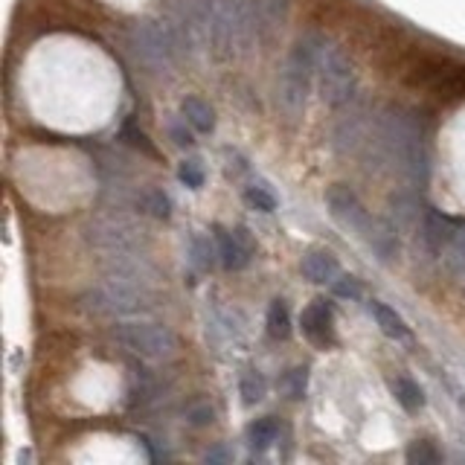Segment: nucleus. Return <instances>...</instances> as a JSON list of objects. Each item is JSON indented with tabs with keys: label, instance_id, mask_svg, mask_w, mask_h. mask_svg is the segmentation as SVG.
Segmentation results:
<instances>
[{
	"label": "nucleus",
	"instance_id": "1",
	"mask_svg": "<svg viewBox=\"0 0 465 465\" xmlns=\"http://www.w3.org/2000/svg\"><path fill=\"white\" fill-rule=\"evenodd\" d=\"M195 50V41L180 27L178 18L137 21L128 30V53L149 73H166Z\"/></svg>",
	"mask_w": 465,
	"mask_h": 465
},
{
	"label": "nucleus",
	"instance_id": "2",
	"mask_svg": "<svg viewBox=\"0 0 465 465\" xmlns=\"http://www.w3.org/2000/svg\"><path fill=\"white\" fill-rule=\"evenodd\" d=\"M323 50H326V39L320 32H305L297 39V44L291 47V53L276 79V102L288 119L303 117L305 102H309L311 82L317 76V67H320Z\"/></svg>",
	"mask_w": 465,
	"mask_h": 465
},
{
	"label": "nucleus",
	"instance_id": "3",
	"mask_svg": "<svg viewBox=\"0 0 465 465\" xmlns=\"http://www.w3.org/2000/svg\"><path fill=\"white\" fill-rule=\"evenodd\" d=\"M88 241L105 256H122L145 250L149 236H145V227L137 218H131L122 206H108L105 213L93 215V222L88 224Z\"/></svg>",
	"mask_w": 465,
	"mask_h": 465
},
{
	"label": "nucleus",
	"instance_id": "4",
	"mask_svg": "<svg viewBox=\"0 0 465 465\" xmlns=\"http://www.w3.org/2000/svg\"><path fill=\"white\" fill-rule=\"evenodd\" d=\"M91 309L102 317H140L154 309V294L149 285L105 276V283L91 291Z\"/></svg>",
	"mask_w": 465,
	"mask_h": 465
},
{
	"label": "nucleus",
	"instance_id": "5",
	"mask_svg": "<svg viewBox=\"0 0 465 465\" xmlns=\"http://www.w3.org/2000/svg\"><path fill=\"white\" fill-rule=\"evenodd\" d=\"M117 344L143 361H169L178 352V335L163 323L128 320L114 329Z\"/></svg>",
	"mask_w": 465,
	"mask_h": 465
},
{
	"label": "nucleus",
	"instance_id": "6",
	"mask_svg": "<svg viewBox=\"0 0 465 465\" xmlns=\"http://www.w3.org/2000/svg\"><path fill=\"white\" fill-rule=\"evenodd\" d=\"M317 88H320L323 102L335 111L358 100V76H355L352 61L340 47L326 44L320 67H317Z\"/></svg>",
	"mask_w": 465,
	"mask_h": 465
},
{
	"label": "nucleus",
	"instance_id": "7",
	"mask_svg": "<svg viewBox=\"0 0 465 465\" xmlns=\"http://www.w3.org/2000/svg\"><path fill=\"white\" fill-rule=\"evenodd\" d=\"M326 210L335 218L338 227H344L347 232H352V236H358V239L373 218V213L366 210L364 201L358 198V192L347 187V183H332V187L326 189Z\"/></svg>",
	"mask_w": 465,
	"mask_h": 465
},
{
	"label": "nucleus",
	"instance_id": "8",
	"mask_svg": "<svg viewBox=\"0 0 465 465\" xmlns=\"http://www.w3.org/2000/svg\"><path fill=\"white\" fill-rule=\"evenodd\" d=\"M340 114L338 122L332 126V149L338 154H349V152H358L364 140H366V131H370V122H373V114L366 111V108L355 100L349 102L347 108H340Z\"/></svg>",
	"mask_w": 465,
	"mask_h": 465
},
{
	"label": "nucleus",
	"instance_id": "9",
	"mask_svg": "<svg viewBox=\"0 0 465 465\" xmlns=\"http://www.w3.org/2000/svg\"><path fill=\"white\" fill-rule=\"evenodd\" d=\"M213 239H215V248H218V265H222L224 271H244V268L250 265L256 244L250 239L248 227L227 230L222 224H215Z\"/></svg>",
	"mask_w": 465,
	"mask_h": 465
},
{
	"label": "nucleus",
	"instance_id": "10",
	"mask_svg": "<svg viewBox=\"0 0 465 465\" xmlns=\"http://www.w3.org/2000/svg\"><path fill=\"white\" fill-rule=\"evenodd\" d=\"M462 227H465V222H460V218L445 215L443 210H436V206H425V215H422V224H419V239H422L427 253L439 256Z\"/></svg>",
	"mask_w": 465,
	"mask_h": 465
},
{
	"label": "nucleus",
	"instance_id": "11",
	"mask_svg": "<svg viewBox=\"0 0 465 465\" xmlns=\"http://www.w3.org/2000/svg\"><path fill=\"white\" fill-rule=\"evenodd\" d=\"M361 241L366 244V250L382 265H393L401 256V239H399V227L390 222V218H378L373 215L370 224L364 227Z\"/></svg>",
	"mask_w": 465,
	"mask_h": 465
},
{
	"label": "nucleus",
	"instance_id": "12",
	"mask_svg": "<svg viewBox=\"0 0 465 465\" xmlns=\"http://www.w3.org/2000/svg\"><path fill=\"white\" fill-rule=\"evenodd\" d=\"M303 335L311 340L317 349H326L335 344V309L329 300H314L300 314Z\"/></svg>",
	"mask_w": 465,
	"mask_h": 465
},
{
	"label": "nucleus",
	"instance_id": "13",
	"mask_svg": "<svg viewBox=\"0 0 465 465\" xmlns=\"http://www.w3.org/2000/svg\"><path fill=\"white\" fill-rule=\"evenodd\" d=\"M390 222L399 227V232H413L419 230L425 210H419V189H396L390 192Z\"/></svg>",
	"mask_w": 465,
	"mask_h": 465
},
{
	"label": "nucleus",
	"instance_id": "14",
	"mask_svg": "<svg viewBox=\"0 0 465 465\" xmlns=\"http://www.w3.org/2000/svg\"><path fill=\"white\" fill-rule=\"evenodd\" d=\"M300 274L314 285H332L340 274V262L332 250L326 248H311L300 259Z\"/></svg>",
	"mask_w": 465,
	"mask_h": 465
},
{
	"label": "nucleus",
	"instance_id": "15",
	"mask_svg": "<svg viewBox=\"0 0 465 465\" xmlns=\"http://www.w3.org/2000/svg\"><path fill=\"white\" fill-rule=\"evenodd\" d=\"M244 443L253 451V454H265L279 443V419L276 416H262V419H253L244 427Z\"/></svg>",
	"mask_w": 465,
	"mask_h": 465
},
{
	"label": "nucleus",
	"instance_id": "16",
	"mask_svg": "<svg viewBox=\"0 0 465 465\" xmlns=\"http://www.w3.org/2000/svg\"><path fill=\"white\" fill-rule=\"evenodd\" d=\"M187 259L195 274L213 271V265H218V248L213 236H204V232H192L187 244Z\"/></svg>",
	"mask_w": 465,
	"mask_h": 465
},
{
	"label": "nucleus",
	"instance_id": "17",
	"mask_svg": "<svg viewBox=\"0 0 465 465\" xmlns=\"http://www.w3.org/2000/svg\"><path fill=\"white\" fill-rule=\"evenodd\" d=\"M366 309H370L373 320H375V326H378V329H382V335H384V338H390V340H405V338L410 335V329H408V323H405V317H401V314L393 309V305L373 300L370 305H366Z\"/></svg>",
	"mask_w": 465,
	"mask_h": 465
},
{
	"label": "nucleus",
	"instance_id": "18",
	"mask_svg": "<svg viewBox=\"0 0 465 465\" xmlns=\"http://www.w3.org/2000/svg\"><path fill=\"white\" fill-rule=\"evenodd\" d=\"M288 12H291V0H256L262 39H271L274 32L283 30V23L288 21Z\"/></svg>",
	"mask_w": 465,
	"mask_h": 465
},
{
	"label": "nucleus",
	"instance_id": "19",
	"mask_svg": "<svg viewBox=\"0 0 465 465\" xmlns=\"http://www.w3.org/2000/svg\"><path fill=\"white\" fill-rule=\"evenodd\" d=\"M180 114L187 117V122L198 134H213L215 131V111H213L210 102L201 100V96H187V100L180 102Z\"/></svg>",
	"mask_w": 465,
	"mask_h": 465
},
{
	"label": "nucleus",
	"instance_id": "20",
	"mask_svg": "<svg viewBox=\"0 0 465 465\" xmlns=\"http://www.w3.org/2000/svg\"><path fill=\"white\" fill-rule=\"evenodd\" d=\"M390 393H393V399L399 401L405 413H419L425 408V390L408 375L390 378Z\"/></svg>",
	"mask_w": 465,
	"mask_h": 465
},
{
	"label": "nucleus",
	"instance_id": "21",
	"mask_svg": "<svg viewBox=\"0 0 465 465\" xmlns=\"http://www.w3.org/2000/svg\"><path fill=\"white\" fill-rule=\"evenodd\" d=\"M131 206H134V210L145 213V215H152V218H169V215H172V198H169V195L163 189H157V187L137 189Z\"/></svg>",
	"mask_w": 465,
	"mask_h": 465
},
{
	"label": "nucleus",
	"instance_id": "22",
	"mask_svg": "<svg viewBox=\"0 0 465 465\" xmlns=\"http://www.w3.org/2000/svg\"><path fill=\"white\" fill-rule=\"evenodd\" d=\"M276 390L288 401H303L309 393V366H288V370L276 378Z\"/></svg>",
	"mask_w": 465,
	"mask_h": 465
},
{
	"label": "nucleus",
	"instance_id": "23",
	"mask_svg": "<svg viewBox=\"0 0 465 465\" xmlns=\"http://www.w3.org/2000/svg\"><path fill=\"white\" fill-rule=\"evenodd\" d=\"M265 326H268V335L274 340H288L294 332V323H291V309L285 300H271L268 305V314H265Z\"/></svg>",
	"mask_w": 465,
	"mask_h": 465
},
{
	"label": "nucleus",
	"instance_id": "24",
	"mask_svg": "<svg viewBox=\"0 0 465 465\" xmlns=\"http://www.w3.org/2000/svg\"><path fill=\"white\" fill-rule=\"evenodd\" d=\"M239 396H241V401H244L248 408L259 405V401L268 396V378H265V373L256 370V366H250V370H244V373L239 375Z\"/></svg>",
	"mask_w": 465,
	"mask_h": 465
},
{
	"label": "nucleus",
	"instance_id": "25",
	"mask_svg": "<svg viewBox=\"0 0 465 465\" xmlns=\"http://www.w3.org/2000/svg\"><path fill=\"white\" fill-rule=\"evenodd\" d=\"M241 198H244V204L250 206V210H259V213H274L276 210V195H274V189L268 187L265 180H253V183H248V187H244V192H241Z\"/></svg>",
	"mask_w": 465,
	"mask_h": 465
},
{
	"label": "nucleus",
	"instance_id": "26",
	"mask_svg": "<svg viewBox=\"0 0 465 465\" xmlns=\"http://www.w3.org/2000/svg\"><path fill=\"white\" fill-rule=\"evenodd\" d=\"M443 265L451 276H465V227L457 232L451 244L443 250Z\"/></svg>",
	"mask_w": 465,
	"mask_h": 465
},
{
	"label": "nucleus",
	"instance_id": "27",
	"mask_svg": "<svg viewBox=\"0 0 465 465\" xmlns=\"http://www.w3.org/2000/svg\"><path fill=\"white\" fill-rule=\"evenodd\" d=\"M405 460L410 465H436V462H443V451H439L436 443H431V439H413L405 451Z\"/></svg>",
	"mask_w": 465,
	"mask_h": 465
},
{
	"label": "nucleus",
	"instance_id": "28",
	"mask_svg": "<svg viewBox=\"0 0 465 465\" xmlns=\"http://www.w3.org/2000/svg\"><path fill=\"white\" fill-rule=\"evenodd\" d=\"M178 180L183 183V187H189V189H201L204 187L206 169H204V163L198 161V157H187V161H180V166H178Z\"/></svg>",
	"mask_w": 465,
	"mask_h": 465
},
{
	"label": "nucleus",
	"instance_id": "29",
	"mask_svg": "<svg viewBox=\"0 0 465 465\" xmlns=\"http://www.w3.org/2000/svg\"><path fill=\"white\" fill-rule=\"evenodd\" d=\"M169 137H172V143L178 145V149H192V145H195V134H198V131H195L192 126H189V122H187V117H175L172 122H169Z\"/></svg>",
	"mask_w": 465,
	"mask_h": 465
},
{
	"label": "nucleus",
	"instance_id": "30",
	"mask_svg": "<svg viewBox=\"0 0 465 465\" xmlns=\"http://www.w3.org/2000/svg\"><path fill=\"white\" fill-rule=\"evenodd\" d=\"M119 137L126 140L128 145H134V149H140L143 154H149V157H157V149H154V143L145 137V134L134 126V122H126V126H122V131H119Z\"/></svg>",
	"mask_w": 465,
	"mask_h": 465
},
{
	"label": "nucleus",
	"instance_id": "31",
	"mask_svg": "<svg viewBox=\"0 0 465 465\" xmlns=\"http://www.w3.org/2000/svg\"><path fill=\"white\" fill-rule=\"evenodd\" d=\"M183 416H187V425L192 427H210L215 422V408L210 401H192Z\"/></svg>",
	"mask_w": 465,
	"mask_h": 465
},
{
	"label": "nucleus",
	"instance_id": "32",
	"mask_svg": "<svg viewBox=\"0 0 465 465\" xmlns=\"http://www.w3.org/2000/svg\"><path fill=\"white\" fill-rule=\"evenodd\" d=\"M361 279L355 274H338V279L332 283V294L340 300H361Z\"/></svg>",
	"mask_w": 465,
	"mask_h": 465
},
{
	"label": "nucleus",
	"instance_id": "33",
	"mask_svg": "<svg viewBox=\"0 0 465 465\" xmlns=\"http://www.w3.org/2000/svg\"><path fill=\"white\" fill-rule=\"evenodd\" d=\"M224 172H227V178H230V180H239V178H244V175L250 172L248 157L239 154V152H232V149H227V166H224Z\"/></svg>",
	"mask_w": 465,
	"mask_h": 465
},
{
	"label": "nucleus",
	"instance_id": "34",
	"mask_svg": "<svg viewBox=\"0 0 465 465\" xmlns=\"http://www.w3.org/2000/svg\"><path fill=\"white\" fill-rule=\"evenodd\" d=\"M236 460V454H232V448L227 443H215L210 451L204 454V462H210V465H218V462H232Z\"/></svg>",
	"mask_w": 465,
	"mask_h": 465
},
{
	"label": "nucleus",
	"instance_id": "35",
	"mask_svg": "<svg viewBox=\"0 0 465 465\" xmlns=\"http://www.w3.org/2000/svg\"><path fill=\"white\" fill-rule=\"evenodd\" d=\"M462 294H465V288H462Z\"/></svg>",
	"mask_w": 465,
	"mask_h": 465
}]
</instances>
